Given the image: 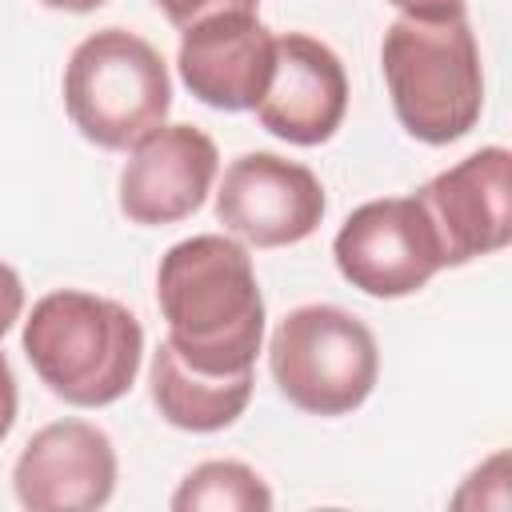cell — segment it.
Instances as JSON below:
<instances>
[{
	"mask_svg": "<svg viewBox=\"0 0 512 512\" xmlns=\"http://www.w3.org/2000/svg\"><path fill=\"white\" fill-rule=\"evenodd\" d=\"M348 112V76L340 56L304 32L276 36V68L256 104L260 124L300 148L332 140Z\"/></svg>",
	"mask_w": 512,
	"mask_h": 512,
	"instance_id": "cell-12",
	"label": "cell"
},
{
	"mask_svg": "<svg viewBox=\"0 0 512 512\" xmlns=\"http://www.w3.org/2000/svg\"><path fill=\"white\" fill-rule=\"evenodd\" d=\"M148 388H152V404L172 428L220 432L244 416L252 400V372H236V376L200 372L168 340H160L148 364Z\"/></svg>",
	"mask_w": 512,
	"mask_h": 512,
	"instance_id": "cell-13",
	"label": "cell"
},
{
	"mask_svg": "<svg viewBox=\"0 0 512 512\" xmlns=\"http://www.w3.org/2000/svg\"><path fill=\"white\" fill-rule=\"evenodd\" d=\"M24 356L64 404L104 408L136 384L144 328L120 300L56 288L24 320Z\"/></svg>",
	"mask_w": 512,
	"mask_h": 512,
	"instance_id": "cell-2",
	"label": "cell"
},
{
	"mask_svg": "<svg viewBox=\"0 0 512 512\" xmlns=\"http://www.w3.org/2000/svg\"><path fill=\"white\" fill-rule=\"evenodd\" d=\"M400 8V16L412 20H460L464 16V0H388Z\"/></svg>",
	"mask_w": 512,
	"mask_h": 512,
	"instance_id": "cell-17",
	"label": "cell"
},
{
	"mask_svg": "<svg viewBox=\"0 0 512 512\" xmlns=\"http://www.w3.org/2000/svg\"><path fill=\"white\" fill-rule=\"evenodd\" d=\"M12 484L28 512H96L116 492V448L88 420L44 424L16 456Z\"/></svg>",
	"mask_w": 512,
	"mask_h": 512,
	"instance_id": "cell-9",
	"label": "cell"
},
{
	"mask_svg": "<svg viewBox=\"0 0 512 512\" xmlns=\"http://www.w3.org/2000/svg\"><path fill=\"white\" fill-rule=\"evenodd\" d=\"M64 108L84 140L108 152H128L168 120V64L144 36L100 28L68 56Z\"/></svg>",
	"mask_w": 512,
	"mask_h": 512,
	"instance_id": "cell-4",
	"label": "cell"
},
{
	"mask_svg": "<svg viewBox=\"0 0 512 512\" xmlns=\"http://www.w3.org/2000/svg\"><path fill=\"white\" fill-rule=\"evenodd\" d=\"M324 208L328 200L316 172L276 152L236 156L216 188V220L252 248L308 240L320 228Z\"/></svg>",
	"mask_w": 512,
	"mask_h": 512,
	"instance_id": "cell-8",
	"label": "cell"
},
{
	"mask_svg": "<svg viewBox=\"0 0 512 512\" xmlns=\"http://www.w3.org/2000/svg\"><path fill=\"white\" fill-rule=\"evenodd\" d=\"M44 8H56V12H92V8H100V4H108V0H40Z\"/></svg>",
	"mask_w": 512,
	"mask_h": 512,
	"instance_id": "cell-19",
	"label": "cell"
},
{
	"mask_svg": "<svg viewBox=\"0 0 512 512\" xmlns=\"http://www.w3.org/2000/svg\"><path fill=\"white\" fill-rule=\"evenodd\" d=\"M268 368L280 396L308 416L356 412L380 376L376 336L336 304L292 308L268 344Z\"/></svg>",
	"mask_w": 512,
	"mask_h": 512,
	"instance_id": "cell-5",
	"label": "cell"
},
{
	"mask_svg": "<svg viewBox=\"0 0 512 512\" xmlns=\"http://www.w3.org/2000/svg\"><path fill=\"white\" fill-rule=\"evenodd\" d=\"M380 68L400 128L424 144L468 136L484 108V68L468 20L396 16L380 44Z\"/></svg>",
	"mask_w": 512,
	"mask_h": 512,
	"instance_id": "cell-3",
	"label": "cell"
},
{
	"mask_svg": "<svg viewBox=\"0 0 512 512\" xmlns=\"http://www.w3.org/2000/svg\"><path fill=\"white\" fill-rule=\"evenodd\" d=\"M176 512H268V484L240 460H204L172 492Z\"/></svg>",
	"mask_w": 512,
	"mask_h": 512,
	"instance_id": "cell-14",
	"label": "cell"
},
{
	"mask_svg": "<svg viewBox=\"0 0 512 512\" xmlns=\"http://www.w3.org/2000/svg\"><path fill=\"white\" fill-rule=\"evenodd\" d=\"M176 68L184 88L220 112H248L260 104L272 68L276 36L256 12H216L180 32Z\"/></svg>",
	"mask_w": 512,
	"mask_h": 512,
	"instance_id": "cell-10",
	"label": "cell"
},
{
	"mask_svg": "<svg viewBox=\"0 0 512 512\" xmlns=\"http://www.w3.org/2000/svg\"><path fill=\"white\" fill-rule=\"evenodd\" d=\"M168 344L200 372H252L264 340V296L244 244L204 232L172 244L156 268Z\"/></svg>",
	"mask_w": 512,
	"mask_h": 512,
	"instance_id": "cell-1",
	"label": "cell"
},
{
	"mask_svg": "<svg viewBox=\"0 0 512 512\" xmlns=\"http://www.w3.org/2000/svg\"><path fill=\"white\" fill-rule=\"evenodd\" d=\"M152 4L180 32L188 24H196V20H204V16H216V12H256L260 8V0H152Z\"/></svg>",
	"mask_w": 512,
	"mask_h": 512,
	"instance_id": "cell-15",
	"label": "cell"
},
{
	"mask_svg": "<svg viewBox=\"0 0 512 512\" xmlns=\"http://www.w3.org/2000/svg\"><path fill=\"white\" fill-rule=\"evenodd\" d=\"M216 168L220 152L208 132L192 124H160L132 148L120 172V212L144 228L188 220L212 192Z\"/></svg>",
	"mask_w": 512,
	"mask_h": 512,
	"instance_id": "cell-11",
	"label": "cell"
},
{
	"mask_svg": "<svg viewBox=\"0 0 512 512\" xmlns=\"http://www.w3.org/2000/svg\"><path fill=\"white\" fill-rule=\"evenodd\" d=\"M16 404H20V396H16V376H12V364L4 360V352H0V440L12 432V424H16Z\"/></svg>",
	"mask_w": 512,
	"mask_h": 512,
	"instance_id": "cell-18",
	"label": "cell"
},
{
	"mask_svg": "<svg viewBox=\"0 0 512 512\" xmlns=\"http://www.w3.org/2000/svg\"><path fill=\"white\" fill-rule=\"evenodd\" d=\"M20 312H24V284H20L16 268H8L0 260V336L20 320Z\"/></svg>",
	"mask_w": 512,
	"mask_h": 512,
	"instance_id": "cell-16",
	"label": "cell"
},
{
	"mask_svg": "<svg viewBox=\"0 0 512 512\" xmlns=\"http://www.w3.org/2000/svg\"><path fill=\"white\" fill-rule=\"evenodd\" d=\"M416 204L440 248L444 268H460L476 256L500 252L512 240V152L492 144L448 172L432 176Z\"/></svg>",
	"mask_w": 512,
	"mask_h": 512,
	"instance_id": "cell-7",
	"label": "cell"
},
{
	"mask_svg": "<svg viewBox=\"0 0 512 512\" xmlns=\"http://www.w3.org/2000/svg\"><path fill=\"white\" fill-rule=\"evenodd\" d=\"M332 256L340 276L376 300L420 292L444 264L416 196L360 204L336 232Z\"/></svg>",
	"mask_w": 512,
	"mask_h": 512,
	"instance_id": "cell-6",
	"label": "cell"
}]
</instances>
